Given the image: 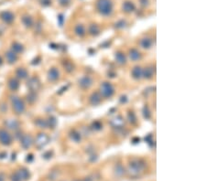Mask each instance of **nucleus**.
I'll return each instance as SVG.
<instances>
[{"mask_svg": "<svg viewBox=\"0 0 206 181\" xmlns=\"http://www.w3.org/2000/svg\"><path fill=\"white\" fill-rule=\"evenodd\" d=\"M155 73V69L153 66H147L145 69H142V78L149 80L153 77Z\"/></svg>", "mask_w": 206, "mask_h": 181, "instance_id": "13", "label": "nucleus"}, {"mask_svg": "<svg viewBox=\"0 0 206 181\" xmlns=\"http://www.w3.org/2000/svg\"><path fill=\"white\" fill-rule=\"evenodd\" d=\"M123 10L126 12V13H131V12H133L134 10H135V8H136V6H135V5L132 3V2H130V1H126L124 4H123Z\"/></svg>", "mask_w": 206, "mask_h": 181, "instance_id": "20", "label": "nucleus"}, {"mask_svg": "<svg viewBox=\"0 0 206 181\" xmlns=\"http://www.w3.org/2000/svg\"><path fill=\"white\" fill-rule=\"evenodd\" d=\"M152 44H153V40L150 38H144L140 40V46L146 50L150 49L152 47Z\"/></svg>", "mask_w": 206, "mask_h": 181, "instance_id": "21", "label": "nucleus"}, {"mask_svg": "<svg viewBox=\"0 0 206 181\" xmlns=\"http://www.w3.org/2000/svg\"><path fill=\"white\" fill-rule=\"evenodd\" d=\"M115 59H116V60H117V62L118 64L123 65V64H126V55H125L123 52H121V51H117V52L116 53Z\"/></svg>", "mask_w": 206, "mask_h": 181, "instance_id": "22", "label": "nucleus"}, {"mask_svg": "<svg viewBox=\"0 0 206 181\" xmlns=\"http://www.w3.org/2000/svg\"><path fill=\"white\" fill-rule=\"evenodd\" d=\"M0 143L4 146H9L12 143L11 135L5 129H0Z\"/></svg>", "mask_w": 206, "mask_h": 181, "instance_id": "6", "label": "nucleus"}, {"mask_svg": "<svg viewBox=\"0 0 206 181\" xmlns=\"http://www.w3.org/2000/svg\"><path fill=\"white\" fill-rule=\"evenodd\" d=\"M6 125L7 128L11 129V130H17L19 127V123L17 120L11 119V120H8L6 122Z\"/></svg>", "mask_w": 206, "mask_h": 181, "instance_id": "23", "label": "nucleus"}, {"mask_svg": "<svg viewBox=\"0 0 206 181\" xmlns=\"http://www.w3.org/2000/svg\"><path fill=\"white\" fill-rule=\"evenodd\" d=\"M139 2H140V5L143 7H147L148 5H149V0H139Z\"/></svg>", "mask_w": 206, "mask_h": 181, "instance_id": "41", "label": "nucleus"}, {"mask_svg": "<svg viewBox=\"0 0 206 181\" xmlns=\"http://www.w3.org/2000/svg\"><path fill=\"white\" fill-rule=\"evenodd\" d=\"M0 18L1 19L5 22V23H7V24H10L14 21L15 19V16L12 12L10 11H3L0 13Z\"/></svg>", "mask_w": 206, "mask_h": 181, "instance_id": "9", "label": "nucleus"}, {"mask_svg": "<svg viewBox=\"0 0 206 181\" xmlns=\"http://www.w3.org/2000/svg\"><path fill=\"white\" fill-rule=\"evenodd\" d=\"M74 181H80V180H74Z\"/></svg>", "mask_w": 206, "mask_h": 181, "instance_id": "46", "label": "nucleus"}, {"mask_svg": "<svg viewBox=\"0 0 206 181\" xmlns=\"http://www.w3.org/2000/svg\"><path fill=\"white\" fill-rule=\"evenodd\" d=\"M49 141H50V137L45 133H40L37 135L35 144L38 148H42L49 143Z\"/></svg>", "mask_w": 206, "mask_h": 181, "instance_id": "5", "label": "nucleus"}, {"mask_svg": "<svg viewBox=\"0 0 206 181\" xmlns=\"http://www.w3.org/2000/svg\"><path fill=\"white\" fill-rule=\"evenodd\" d=\"M23 50H24V47H23V45L22 44H20V43H19V42H14L13 44H12V51L13 52H15L16 54H19V53H21L22 51H23Z\"/></svg>", "mask_w": 206, "mask_h": 181, "instance_id": "26", "label": "nucleus"}, {"mask_svg": "<svg viewBox=\"0 0 206 181\" xmlns=\"http://www.w3.org/2000/svg\"><path fill=\"white\" fill-rule=\"evenodd\" d=\"M0 181H5V175H4V173H0Z\"/></svg>", "mask_w": 206, "mask_h": 181, "instance_id": "44", "label": "nucleus"}, {"mask_svg": "<svg viewBox=\"0 0 206 181\" xmlns=\"http://www.w3.org/2000/svg\"><path fill=\"white\" fill-rule=\"evenodd\" d=\"M40 3L43 6H49V5H51L52 1L51 0H40Z\"/></svg>", "mask_w": 206, "mask_h": 181, "instance_id": "42", "label": "nucleus"}, {"mask_svg": "<svg viewBox=\"0 0 206 181\" xmlns=\"http://www.w3.org/2000/svg\"><path fill=\"white\" fill-rule=\"evenodd\" d=\"M131 75L135 80H140L142 78V68L140 66H135L131 71Z\"/></svg>", "mask_w": 206, "mask_h": 181, "instance_id": "15", "label": "nucleus"}, {"mask_svg": "<svg viewBox=\"0 0 206 181\" xmlns=\"http://www.w3.org/2000/svg\"><path fill=\"white\" fill-rule=\"evenodd\" d=\"M60 21V26H62V22H63V16L62 15H60L59 18H58Z\"/></svg>", "mask_w": 206, "mask_h": 181, "instance_id": "43", "label": "nucleus"}, {"mask_svg": "<svg viewBox=\"0 0 206 181\" xmlns=\"http://www.w3.org/2000/svg\"><path fill=\"white\" fill-rule=\"evenodd\" d=\"M141 53L137 49H131L129 50V58L133 61H137L141 59Z\"/></svg>", "mask_w": 206, "mask_h": 181, "instance_id": "19", "label": "nucleus"}, {"mask_svg": "<svg viewBox=\"0 0 206 181\" xmlns=\"http://www.w3.org/2000/svg\"><path fill=\"white\" fill-rule=\"evenodd\" d=\"M63 66H64L65 70H66L68 72H72V71L74 70L73 64H72V62H70V61H65V62L63 63Z\"/></svg>", "mask_w": 206, "mask_h": 181, "instance_id": "34", "label": "nucleus"}, {"mask_svg": "<svg viewBox=\"0 0 206 181\" xmlns=\"http://www.w3.org/2000/svg\"><path fill=\"white\" fill-rule=\"evenodd\" d=\"M2 63H3V60H2L1 57H0V65H2Z\"/></svg>", "mask_w": 206, "mask_h": 181, "instance_id": "45", "label": "nucleus"}, {"mask_svg": "<svg viewBox=\"0 0 206 181\" xmlns=\"http://www.w3.org/2000/svg\"><path fill=\"white\" fill-rule=\"evenodd\" d=\"M126 21H124V20H120V21H118L117 23H116V28L117 29H123V28H125L126 27Z\"/></svg>", "mask_w": 206, "mask_h": 181, "instance_id": "38", "label": "nucleus"}, {"mask_svg": "<svg viewBox=\"0 0 206 181\" xmlns=\"http://www.w3.org/2000/svg\"><path fill=\"white\" fill-rule=\"evenodd\" d=\"M111 124L115 128H121V127L124 126L125 122H124V119L121 115H117V117H115L114 119L111 120Z\"/></svg>", "mask_w": 206, "mask_h": 181, "instance_id": "16", "label": "nucleus"}, {"mask_svg": "<svg viewBox=\"0 0 206 181\" xmlns=\"http://www.w3.org/2000/svg\"><path fill=\"white\" fill-rule=\"evenodd\" d=\"M70 137L71 139L75 142V143H79L82 139V135L79 132H77L76 130H72L71 133H70Z\"/></svg>", "mask_w": 206, "mask_h": 181, "instance_id": "24", "label": "nucleus"}, {"mask_svg": "<svg viewBox=\"0 0 206 181\" xmlns=\"http://www.w3.org/2000/svg\"><path fill=\"white\" fill-rule=\"evenodd\" d=\"M127 119H128V121H129L131 123H133V124L137 123V116H136L135 113H133V112H129V113L127 114Z\"/></svg>", "mask_w": 206, "mask_h": 181, "instance_id": "35", "label": "nucleus"}, {"mask_svg": "<svg viewBox=\"0 0 206 181\" xmlns=\"http://www.w3.org/2000/svg\"><path fill=\"white\" fill-rule=\"evenodd\" d=\"M22 23L24 24V26L26 28H31L33 26V19L30 16L25 15L22 18Z\"/></svg>", "mask_w": 206, "mask_h": 181, "instance_id": "27", "label": "nucleus"}, {"mask_svg": "<svg viewBox=\"0 0 206 181\" xmlns=\"http://www.w3.org/2000/svg\"><path fill=\"white\" fill-rule=\"evenodd\" d=\"M20 143L24 149H29L33 144V139L30 135H24L20 138Z\"/></svg>", "mask_w": 206, "mask_h": 181, "instance_id": "10", "label": "nucleus"}, {"mask_svg": "<svg viewBox=\"0 0 206 181\" xmlns=\"http://www.w3.org/2000/svg\"><path fill=\"white\" fill-rule=\"evenodd\" d=\"M96 7L100 14L103 16H108L113 11V3L111 0H98Z\"/></svg>", "mask_w": 206, "mask_h": 181, "instance_id": "1", "label": "nucleus"}, {"mask_svg": "<svg viewBox=\"0 0 206 181\" xmlns=\"http://www.w3.org/2000/svg\"><path fill=\"white\" fill-rule=\"evenodd\" d=\"M89 102L92 105L95 106V105H98L101 103L102 102V96L100 94L99 91H94L92 93V95L90 96V99H89Z\"/></svg>", "mask_w": 206, "mask_h": 181, "instance_id": "11", "label": "nucleus"}, {"mask_svg": "<svg viewBox=\"0 0 206 181\" xmlns=\"http://www.w3.org/2000/svg\"><path fill=\"white\" fill-rule=\"evenodd\" d=\"M35 124L39 127V128H41V129H45V128H48V123L46 119H42V118H38L35 120Z\"/></svg>", "mask_w": 206, "mask_h": 181, "instance_id": "29", "label": "nucleus"}, {"mask_svg": "<svg viewBox=\"0 0 206 181\" xmlns=\"http://www.w3.org/2000/svg\"><path fill=\"white\" fill-rule=\"evenodd\" d=\"M11 180L12 181H21V179H19V175H18V174H17V172H16V173L12 174V176H11Z\"/></svg>", "mask_w": 206, "mask_h": 181, "instance_id": "40", "label": "nucleus"}, {"mask_svg": "<svg viewBox=\"0 0 206 181\" xmlns=\"http://www.w3.org/2000/svg\"><path fill=\"white\" fill-rule=\"evenodd\" d=\"M93 129L95 130V131H99L103 128V124L99 122V121H95L93 123V125H92Z\"/></svg>", "mask_w": 206, "mask_h": 181, "instance_id": "37", "label": "nucleus"}, {"mask_svg": "<svg viewBox=\"0 0 206 181\" xmlns=\"http://www.w3.org/2000/svg\"><path fill=\"white\" fill-rule=\"evenodd\" d=\"M143 115H144V118H146V119H149L150 116H151L150 110H149L148 106H147V105H145L144 108H143Z\"/></svg>", "mask_w": 206, "mask_h": 181, "instance_id": "36", "label": "nucleus"}, {"mask_svg": "<svg viewBox=\"0 0 206 181\" xmlns=\"http://www.w3.org/2000/svg\"><path fill=\"white\" fill-rule=\"evenodd\" d=\"M92 85H93V79L90 76H84L79 80V86L84 90L89 89Z\"/></svg>", "mask_w": 206, "mask_h": 181, "instance_id": "8", "label": "nucleus"}, {"mask_svg": "<svg viewBox=\"0 0 206 181\" xmlns=\"http://www.w3.org/2000/svg\"><path fill=\"white\" fill-rule=\"evenodd\" d=\"M6 59L9 64H14L18 60V54H16L12 50H9L6 53Z\"/></svg>", "mask_w": 206, "mask_h": 181, "instance_id": "17", "label": "nucleus"}, {"mask_svg": "<svg viewBox=\"0 0 206 181\" xmlns=\"http://www.w3.org/2000/svg\"><path fill=\"white\" fill-rule=\"evenodd\" d=\"M74 32H75V34H76L77 36H79V37H84V36L85 35V29H84V27L82 24H79V25H77V26L75 27Z\"/></svg>", "mask_w": 206, "mask_h": 181, "instance_id": "30", "label": "nucleus"}, {"mask_svg": "<svg viewBox=\"0 0 206 181\" xmlns=\"http://www.w3.org/2000/svg\"><path fill=\"white\" fill-rule=\"evenodd\" d=\"M8 87L11 90H17L19 87V82L17 79L12 78L8 81Z\"/></svg>", "mask_w": 206, "mask_h": 181, "instance_id": "25", "label": "nucleus"}, {"mask_svg": "<svg viewBox=\"0 0 206 181\" xmlns=\"http://www.w3.org/2000/svg\"><path fill=\"white\" fill-rule=\"evenodd\" d=\"M100 94L104 98H110L115 93V88L112 85V83L108 82H105L100 86Z\"/></svg>", "mask_w": 206, "mask_h": 181, "instance_id": "3", "label": "nucleus"}, {"mask_svg": "<svg viewBox=\"0 0 206 181\" xmlns=\"http://www.w3.org/2000/svg\"><path fill=\"white\" fill-rule=\"evenodd\" d=\"M16 75L19 79L20 80H25L29 77V72L26 69L24 68H19L17 70H16Z\"/></svg>", "mask_w": 206, "mask_h": 181, "instance_id": "18", "label": "nucleus"}, {"mask_svg": "<svg viewBox=\"0 0 206 181\" xmlns=\"http://www.w3.org/2000/svg\"><path fill=\"white\" fill-rule=\"evenodd\" d=\"M88 31L89 34L92 35V36H97V35L100 34V29H99V27H98L96 24H92V25H90Z\"/></svg>", "mask_w": 206, "mask_h": 181, "instance_id": "28", "label": "nucleus"}, {"mask_svg": "<svg viewBox=\"0 0 206 181\" xmlns=\"http://www.w3.org/2000/svg\"><path fill=\"white\" fill-rule=\"evenodd\" d=\"M11 102H12L13 110L17 115H22L25 112V109H26L25 103L19 97L11 96Z\"/></svg>", "mask_w": 206, "mask_h": 181, "instance_id": "2", "label": "nucleus"}, {"mask_svg": "<svg viewBox=\"0 0 206 181\" xmlns=\"http://www.w3.org/2000/svg\"><path fill=\"white\" fill-rule=\"evenodd\" d=\"M27 85H28V88L30 89V91H33V92L38 91V90L40 89V86H41L40 82H39V78H37V77H32V78H30V80L28 81Z\"/></svg>", "mask_w": 206, "mask_h": 181, "instance_id": "7", "label": "nucleus"}, {"mask_svg": "<svg viewBox=\"0 0 206 181\" xmlns=\"http://www.w3.org/2000/svg\"><path fill=\"white\" fill-rule=\"evenodd\" d=\"M60 78V71L57 68H52L48 71V80L51 82H56Z\"/></svg>", "mask_w": 206, "mask_h": 181, "instance_id": "12", "label": "nucleus"}, {"mask_svg": "<svg viewBox=\"0 0 206 181\" xmlns=\"http://www.w3.org/2000/svg\"><path fill=\"white\" fill-rule=\"evenodd\" d=\"M47 123H48V127H50V128H54V127L56 126V124H57V120H56L55 117L51 116V117H49V119L47 120Z\"/></svg>", "mask_w": 206, "mask_h": 181, "instance_id": "31", "label": "nucleus"}, {"mask_svg": "<svg viewBox=\"0 0 206 181\" xmlns=\"http://www.w3.org/2000/svg\"><path fill=\"white\" fill-rule=\"evenodd\" d=\"M58 1H59L60 5L62 6H67L71 3V0H58Z\"/></svg>", "mask_w": 206, "mask_h": 181, "instance_id": "39", "label": "nucleus"}, {"mask_svg": "<svg viewBox=\"0 0 206 181\" xmlns=\"http://www.w3.org/2000/svg\"><path fill=\"white\" fill-rule=\"evenodd\" d=\"M144 167H145V165L140 160L135 159L132 162H130V164H129L130 173H132V174H138V173H140L142 171Z\"/></svg>", "mask_w": 206, "mask_h": 181, "instance_id": "4", "label": "nucleus"}, {"mask_svg": "<svg viewBox=\"0 0 206 181\" xmlns=\"http://www.w3.org/2000/svg\"><path fill=\"white\" fill-rule=\"evenodd\" d=\"M115 172H116V175L117 176H122L124 173H125V169H124V167H123V166L122 165H120V164H118L116 166V168H115Z\"/></svg>", "mask_w": 206, "mask_h": 181, "instance_id": "33", "label": "nucleus"}, {"mask_svg": "<svg viewBox=\"0 0 206 181\" xmlns=\"http://www.w3.org/2000/svg\"><path fill=\"white\" fill-rule=\"evenodd\" d=\"M27 100H28V102L30 103H35L36 100H37V94H36V92L30 91V93L28 94V96H27Z\"/></svg>", "mask_w": 206, "mask_h": 181, "instance_id": "32", "label": "nucleus"}, {"mask_svg": "<svg viewBox=\"0 0 206 181\" xmlns=\"http://www.w3.org/2000/svg\"><path fill=\"white\" fill-rule=\"evenodd\" d=\"M17 174L19 175V179H21V181L28 180L30 177V171H29L27 168H24V167L19 169V170L17 171Z\"/></svg>", "mask_w": 206, "mask_h": 181, "instance_id": "14", "label": "nucleus"}]
</instances>
